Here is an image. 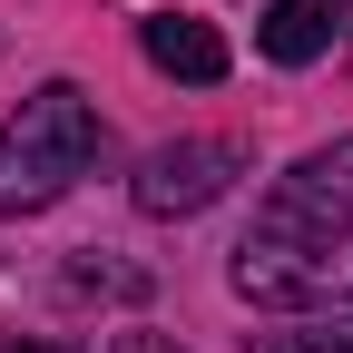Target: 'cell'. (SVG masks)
I'll return each mask as SVG.
<instances>
[{"instance_id":"6da1fadb","label":"cell","mask_w":353,"mask_h":353,"mask_svg":"<svg viewBox=\"0 0 353 353\" xmlns=\"http://www.w3.org/2000/svg\"><path fill=\"white\" fill-rule=\"evenodd\" d=\"M108 148V128L99 108H88V88L50 79V88H30L20 118L0 128V216H39V206H59L88 167H99Z\"/></svg>"},{"instance_id":"3957f363","label":"cell","mask_w":353,"mask_h":353,"mask_svg":"<svg viewBox=\"0 0 353 353\" xmlns=\"http://www.w3.org/2000/svg\"><path fill=\"white\" fill-rule=\"evenodd\" d=\"M236 176H245V148L236 138H176V148H157L138 167L128 196H138V216H206Z\"/></svg>"},{"instance_id":"52a82bcc","label":"cell","mask_w":353,"mask_h":353,"mask_svg":"<svg viewBox=\"0 0 353 353\" xmlns=\"http://www.w3.org/2000/svg\"><path fill=\"white\" fill-rule=\"evenodd\" d=\"M245 353H353V314H304L285 334H245Z\"/></svg>"},{"instance_id":"ba28073f","label":"cell","mask_w":353,"mask_h":353,"mask_svg":"<svg viewBox=\"0 0 353 353\" xmlns=\"http://www.w3.org/2000/svg\"><path fill=\"white\" fill-rule=\"evenodd\" d=\"M108 353H187V343H176V334H118Z\"/></svg>"},{"instance_id":"9c48e42d","label":"cell","mask_w":353,"mask_h":353,"mask_svg":"<svg viewBox=\"0 0 353 353\" xmlns=\"http://www.w3.org/2000/svg\"><path fill=\"white\" fill-rule=\"evenodd\" d=\"M0 353H59V343H0Z\"/></svg>"},{"instance_id":"277c9868","label":"cell","mask_w":353,"mask_h":353,"mask_svg":"<svg viewBox=\"0 0 353 353\" xmlns=\"http://www.w3.org/2000/svg\"><path fill=\"white\" fill-rule=\"evenodd\" d=\"M255 226H353V138L304 148V157L275 176V196H265Z\"/></svg>"},{"instance_id":"7a4b0ae2","label":"cell","mask_w":353,"mask_h":353,"mask_svg":"<svg viewBox=\"0 0 353 353\" xmlns=\"http://www.w3.org/2000/svg\"><path fill=\"white\" fill-rule=\"evenodd\" d=\"M226 275L265 314H343L353 304V226H255Z\"/></svg>"},{"instance_id":"8992f818","label":"cell","mask_w":353,"mask_h":353,"mask_svg":"<svg viewBox=\"0 0 353 353\" xmlns=\"http://www.w3.org/2000/svg\"><path fill=\"white\" fill-rule=\"evenodd\" d=\"M334 20H343V0H275V10L255 20V50L275 69H304V59L334 50Z\"/></svg>"},{"instance_id":"5b68a950","label":"cell","mask_w":353,"mask_h":353,"mask_svg":"<svg viewBox=\"0 0 353 353\" xmlns=\"http://www.w3.org/2000/svg\"><path fill=\"white\" fill-rule=\"evenodd\" d=\"M138 50L167 79H187V88H216V79H226V39H216L206 20H187V10H148L138 20Z\"/></svg>"}]
</instances>
